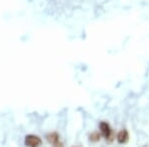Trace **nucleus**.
I'll return each mask as SVG.
<instances>
[{"label":"nucleus","instance_id":"f257e3e1","mask_svg":"<svg viewBox=\"0 0 149 147\" xmlns=\"http://www.w3.org/2000/svg\"><path fill=\"white\" fill-rule=\"evenodd\" d=\"M25 144L27 146H31V147H34V146H40L42 144V140L39 136H36V135H27L25 138Z\"/></svg>","mask_w":149,"mask_h":147},{"label":"nucleus","instance_id":"20e7f679","mask_svg":"<svg viewBox=\"0 0 149 147\" xmlns=\"http://www.w3.org/2000/svg\"><path fill=\"white\" fill-rule=\"evenodd\" d=\"M47 140L49 143H51L52 145H59V135L55 132L53 133H49L47 135Z\"/></svg>","mask_w":149,"mask_h":147},{"label":"nucleus","instance_id":"39448f33","mask_svg":"<svg viewBox=\"0 0 149 147\" xmlns=\"http://www.w3.org/2000/svg\"><path fill=\"white\" fill-rule=\"evenodd\" d=\"M100 134L97 133V132H93L92 134L90 135V140L91 141H93V142H97V141H98L100 140Z\"/></svg>","mask_w":149,"mask_h":147},{"label":"nucleus","instance_id":"f03ea898","mask_svg":"<svg viewBox=\"0 0 149 147\" xmlns=\"http://www.w3.org/2000/svg\"><path fill=\"white\" fill-rule=\"evenodd\" d=\"M100 132L105 138H109L111 136V129H110L109 125L107 122L105 121H102L100 123Z\"/></svg>","mask_w":149,"mask_h":147},{"label":"nucleus","instance_id":"7ed1b4c3","mask_svg":"<svg viewBox=\"0 0 149 147\" xmlns=\"http://www.w3.org/2000/svg\"><path fill=\"white\" fill-rule=\"evenodd\" d=\"M128 138H129V135H128V132L127 130L125 129H122L120 131L118 132L117 134V142L120 144H124L128 141Z\"/></svg>","mask_w":149,"mask_h":147}]
</instances>
